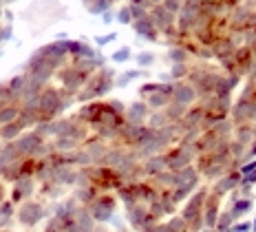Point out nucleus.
Wrapping results in <instances>:
<instances>
[{"label":"nucleus","mask_w":256,"mask_h":232,"mask_svg":"<svg viewBox=\"0 0 256 232\" xmlns=\"http://www.w3.org/2000/svg\"><path fill=\"white\" fill-rule=\"evenodd\" d=\"M164 161H166V170H181L192 166V159H194V150L188 146H179L177 148H166L164 150Z\"/></svg>","instance_id":"0eeeda50"},{"label":"nucleus","mask_w":256,"mask_h":232,"mask_svg":"<svg viewBox=\"0 0 256 232\" xmlns=\"http://www.w3.org/2000/svg\"><path fill=\"white\" fill-rule=\"evenodd\" d=\"M16 223V206L9 199L0 201V230H12Z\"/></svg>","instance_id":"4468645a"},{"label":"nucleus","mask_w":256,"mask_h":232,"mask_svg":"<svg viewBox=\"0 0 256 232\" xmlns=\"http://www.w3.org/2000/svg\"><path fill=\"white\" fill-rule=\"evenodd\" d=\"M36 190H38V181L36 177H22V179L14 181L7 190V199L14 203V206H20L26 199H34Z\"/></svg>","instance_id":"423d86ee"},{"label":"nucleus","mask_w":256,"mask_h":232,"mask_svg":"<svg viewBox=\"0 0 256 232\" xmlns=\"http://www.w3.org/2000/svg\"><path fill=\"white\" fill-rule=\"evenodd\" d=\"M56 75H58V80H60V89L64 91V93L71 95V98H76L80 91H82V86L86 84V80L90 78V75H86L73 62L66 64V67H62V69H58Z\"/></svg>","instance_id":"20e7f679"},{"label":"nucleus","mask_w":256,"mask_h":232,"mask_svg":"<svg viewBox=\"0 0 256 232\" xmlns=\"http://www.w3.org/2000/svg\"><path fill=\"white\" fill-rule=\"evenodd\" d=\"M18 115H20V102H9L7 106H2V109H0V126H2V124L14 122V120H18Z\"/></svg>","instance_id":"dca6fc26"},{"label":"nucleus","mask_w":256,"mask_h":232,"mask_svg":"<svg viewBox=\"0 0 256 232\" xmlns=\"http://www.w3.org/2000/svg\"><path fill=\"white\" fill-rule=\"evenodd\" d=\"M110 89H113V71L100 69V71H95L86 80V84H84L82 91L76 95V100L84 102V104H86V102H98L100 98H104Z\"/></svg>","instance_id":"f03ea898"},{"label":"nucleus","mask_w":256,"mask_h":232,"mask_svg":"<svg viewBox=\"0 0 256 232\" xmlns=\"http://www.w3.org/2000/svg\"><path fill=\"white\" fill-rule=\"evenodd\" d=\"M194 98H196V89L192 84H184V82L172 84V95H170L172 104H179V106H184V109H188L192 102H194Z\"/></svg>","instance_id":"9d476101"},{"label":"nucleus","mask_w":256,"mask_h":232,"mask_svg":"<svg viewBox=\"0 0 256 232\" xmlns=\"http://www.w3.org/2000/svg\"><path fill=\"white\" fill-rule=\"evenodd\" d=\"M148 115H150V109H148V104L144 100L132 102L130 106L124 109V122L126 124H146Z\"/></svg>","instance_id":"9b49d317"},{"label":"nucleus","mask_w":256,"mask_h":232,"mask_svg":"<svg viewBox=\"0 0 256 232\" xmlns=\"http://www.w3.org/2000/svg\"><path fill=\"white\" fill-rule=\"evenodd\" d=\"M250 206H252V203H250V199H238V201H234V206H232V217L234 219H238L241 217V214H245L250 210Z\"/></svg>","instance_id":"f3484780"},{"label":"nucleus","mask_w":256,"mask_h":232,"mask_svg":"<svg viewBox=\"0 0 256 232\" xmlns=\"http://www.w3.org/2000/svg\"><path fill=\"white\" fill-rule=\"evenodd\" d=\"M166 170V161H164V155H152V157L142 161V172L148 179H154L159 172Z\"/></svg>","instance_id":"ddd939ff"},{"label":"nucleus","mask_w":256,"mask_h":232,"mask_svg":"<svg viewBox=\"0 0 256 232\" xmlns=\"http://www.w3.org/2000/svg\"><path fill=\"white\" fill-rule=\"evenodd\" d=\"M0 18H2V5H0Z\"/></svg>","instance_id":"412c9836"},{"label":"nucleus","mask_w":256,"mask_h":232,"mask_svg":"<svg viewBox=\"0 0 256 232\" xmlns=\"http://www.w3.org/2000/svg\"><path fill=\"white\" fill-rule=\"evenodd\" d=\"M73 98L68 93H64L60 86H44L40 91L38 100H36V109H38L40 115V124L53 122L60 117V113L68 106V102Z\"/></svg>","instance_id":"f257e3e1"},{"label":"nucleus","mask_w":256,"mask_h":232,"mask_svg":"<svg viewBox=\"0 0 256 232\" xmlns=\"http://www.w3.org/2000/svg\"><path fill=\"white\" fill-rule=\"evenodd\" d=\"M9 102H16V100H14V95L9 93L7 82H0V109H2V106H7Z\"/></svg>","instance_id":"a211bd4d"},{"label":"nucleus","mask_w":256,"mask_h":232,"mask_svg":"<svg viewBox=\"0 0 256 232\" xmlns=\"http://www.w3.org/2000/svg\"><path fill=\"white\" fill-rule=\"evenodd\" d=\"M24 131H26V128H24V124L20 122V120H14V122H9V124H2V126H0V144H12V142H16V139H18Z\"/></svg>","instance_id":"f8f14e48"},{"label":"nucleus","mask_w":256,"mask_h":232,"mask_svg":"<svg viewBox=\"0 0 256 232\" xmlns=\"http://www.w3.org/2000/svg\"><path fill=\"white\" fill-rule=\"evenodd\" d=\"M232 117H234V124H238V126L250 124L256 117V102L248 100V98H243L241 102H236V106L232 109Z\"/></svg>","instance_id":"1a4fd4ad"},{"label":"nucleus","mask_w":256,"mask_h":232,"mask_svg":"<svg viewBox=\"0 0 256 232\" xmlns=\"http://www.w3.org/2000/svg\"><path fill=\"white\" fill-rule=\"evenodd\" d=\"M88 210V214L93 217L95 223H106V221L113 219L115 210H117V197L110 192H100L88 206H84Z\"/></svg>","instance_id":"39448f33"},{"label":"nucleus","mask_w":256,"mask_h":232,"mask_svg":"<svg viewBox=\"0 0 256 232\" xmlns=\"http://www.w3.org/2000/svg\"><path fill=\"white\" fill-rule=\"evenodd\" d=\"M49 210H46V203L40 201V199H26L20 206H16V223L22 225L26 232H31L36 225H40L42 221L46 219Z\"/></svg>","instance_id":"7ed1b4c3"},{"label":"nucleus","mask_w":256,"mask_h":232,"mask_svg":"<svg viewBox=\"0 0 256 232\" xmlns=\"http://www.w3.org/2000/svg\"><path fill=\"white\" fill-rule=\"evenodd\" d=\"M126 217H128V223L135 230H144V228H148V225L157 223V221H152L150 212H148V206H142V203L126 208Z\"/></svg>","instance_id":"6e6552de"},{"label":"nucleus","mask_w":256,"mask_h":232,"mask_svg":"<svg viewBox=\"0 0 256 232\" xmlns=\"http://www.w3.org/2000/svg\"><path fill=\"white\" fill-rule=\"evenodd\" d=\"M7 199V183L0 179V201H4Z\"/></svg>","instance_id":"6ab92c4d"},{"label":"nucleus","mask_w":256,"mask_h":232,"mask_svg":"<svg viewBox=\"0 0 256 232\" xmlns=\"http://www.w3.org/2000/svg\"><path fill=\"white\" fill-rule=\"evenodd\" d=\"M135 29H137V34L144 36V38H148V40H157V27H154V23L150 20V16H144V18L140 20H135Z\"/></svg>","instance_id":"2eb2a0df"},{"label":"nucleus","mask_w":256,"mask_h":232,"mask_svg":"<svg viewBox=\"0 0 256 232\" xmlns=\"http://www.w3.org/2000/svg\"><path fill=\"white\" fill-rule=\"evenodd\" d=\"M0 232H14V230H0Z\"/></svg>","instance_id":"4be33fe9"},{"label":"nucleus","mask_w":256,"mask_h":232,"mask_svg":"<svg viewBox=\"0 0 256 232\" xmlns=\"http://www.w3.org/2000/svg\"><path fill=\"white\" fill-rule=\"evenodd\" d=\"M124 58H128V51H122V53H117V56H115V60H124Z\"/></svg>","instance_id":"aec40b11"}]
</instances>
